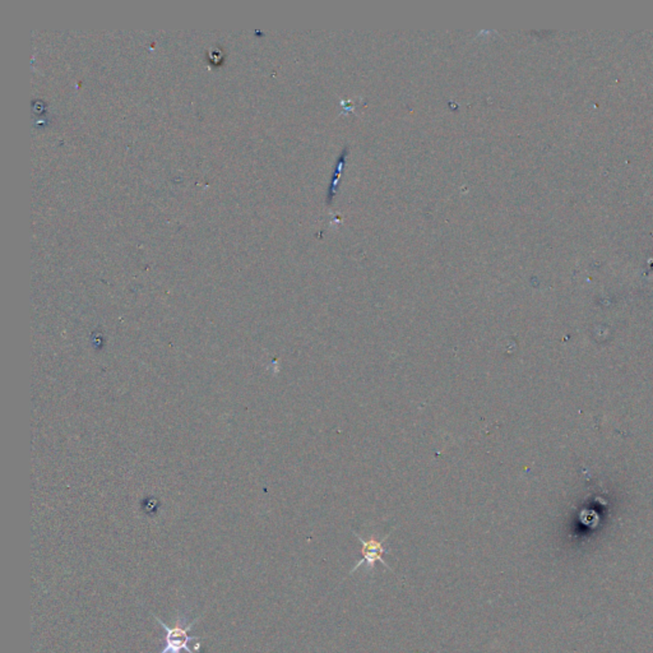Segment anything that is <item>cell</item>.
I'll return each instance as SVG.
<instances>
[{
  "label": "cell",
  "instance_id": "6da1fadb",
  "mask_svg": "<svg viewBox=\"0 0 653 653\" xmlns=\"http://www.w3.org/2000/svg\"><path fill=\"white\" fill-rule=\"evenodd\" d=\"M198 620V619H197ZM195 620V622H197ZM157 622H160V625L163 627V629L166 630V647L163 648V652L161 653H180L183 650L187 651L188 653H195L189 647H188V643L190 640H195V639H199V637H195V636H189V630L192 629V627L195 625V622H190L188 627H180V625H176L174 628H170L167 627L165 622H161L160 619H157Z\"/></svg>",
  "mask_w": 653,
  "mask_h": 653
},
{
  "label": "cell",
  "instance_id": "7a4b0ae2",
  "mask_svg": "<svg viewBox=\"0 0 653 653\" xmlns=\"http://www.w3.org/2000/svg\"><path fill=\"white\" fill-rule=\"evenodd\" d=\"M355 535L358 537V541L363 545V550H361V552H363V559L360 560L358 564L351 569L350 575H352L354 572H356V569L361 567L363 564H366L367 567L374 568L377 561H379L384 567L388 568L390 572H393V570L390 569V567H388V564L383 559V554H389L388 549H386V547L383 546V543L388 538L389 535L384 537L381 541L377 540L375 537H372L370 540H365V538L358 536V534H355Z\"/></svg>",
  "mask_w": 653,
  "mask_h": 653
}]
</instances>
